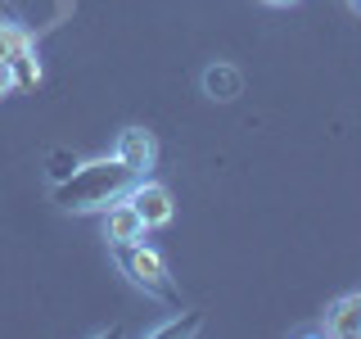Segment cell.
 Masks as SVG:
<instances>
[{
  "label": "cell",
  "mask_w": 361,
  "mask_h": 339,
  "mask_svg": "<svg viewBox=\"0 0 361 339\" xmlns=\"http://www.w3.org/2000/svg\"><path fill=\"white\" fill-rule=\"evenodd\" d=\"M135 172L131 167H122L118 154L109 158H82V163L73 167V177L59 181L54 186V203H59L63 213H104L113 199H122L131 190Z\"/></svg>",
  "instance_id": "1"
},
{
  "label": "cell",
  "mask_w": 361,
  "mask_h": 339,
  "mask_svg": "<svg viewBox=\"0 0 361 339\" xmlns=\"http://www.w3.org/2000/svg\"><path fill=\"white\" fill-rule=\"evenodd\" d=\"M113 258H118L122 276H127L135 290H145V299H158V303H176L172 271H167L163 254H158L154 244H145V240H135V244H118V249H113Z\"/></svg>",
  "instance_id": "2"
},
{
  "label": "cell",
  "mask_w": 361,
  "mask_h": 339,
  "mask_svg": "<svg viewBox=\"0 0 361 339\" xmlns=\"http://www.w3.org/2000/svg\"><path fill=\"white\" fill-rule=\"evenodd\" d=\"M0 64L14 68L18 86H37L41 82V64H37V41L32 32L14 23L9 14H0Z\"/></svg>",
  "instance_id": "3"
},
{
  "label": "cell",
  "mask_w": 361,
  "mask_h": 339,
  "mask_svg": "<svg viewBox=\"0 0 361 339\" xmlns=\"http://www.w3.org/2000/svg\"><path fill=\"white\" fill-rule=\"evenodd\" d=\"M127 203H131L135 213H140L145 231H163V226L172 222V213H176L172 190H167L163 181H154V177H135V181H131V190H127Z\"/></svg>",
  "instance_id": "4"
},
{
  "label": "cell",
  "mask_w": 361,
  "mask_h": 339,
  "mask_svg": "<svg viewBox=\"0 0 361 339\" xmlns=\"http://www.w3.org/2000/svg\"><path fill=\"white\" fill-rule=\"evenodd\" d=\"M307 335H330V339H361V290L334 299L330 308L321 312V321L312 326Z\"/></svg>",
  "instance_id": "5"
},
{
  "label": "cell",
  "mask_w": 361,
  "mask_h": 339,
  "mask_svg": "<svg viewBox=\"0 0 361 339\" xmlns=\"http://www.w3.org/2000/svg\"><path fill=\"white\" fill-rule=\"evenodd\" d=\"M113 154H118L122 167H131L135 177H149L154 163H158V141H154V131H145V127H127L113 141Z\"/></svg>",
  "instance_id": "6"
},
{
  "label": "cell",
  "mask_w": 361,
  "mask_h": 339,
  "mask_svg": "<svg viewBox=\"0 0 361 339\" xmlns=\"http://www.w3.org/2000/svg\"><path fill=\"white\" fill-rule=\"evenodd\" d=\"M99 231H104V240L109 249H118V244H135V240H145V222H140V213L127 203V195L122 199H113L104 213H99Z\"/></svg>",
  "instance_id": "7"
},
{
  "label": "cell",
  "mask_w": 361,
  "mask_h": 339,
  "mask_svg": "<svg viewBox=\"0 0 361 339\" xmlns=\"http://www.w3.org/2000/svg\"><path fill=\"white\" fill-rule=\"evenodd\" d=\"M199 82H203V95L217 100V105H231V100H240V95H244V73H240L235 64H226V59L208 64Z\"/></svg>",
  "instance_id": "8"
},
{
  "label": "cell",
  "mask_w": 361,
  "mask_h": 339,
  "mask_svg": "<svg viewBox=\"0 0 361 339\" xmlns=\"http://www.w3.org/2000/svg\"><path fill=\"white\" fill-rule=\"evenodd\" d=\"M45 163H50V181L59 186V181H68V177H73V167L82 163V158H77L73 150H50V158H45Z\"/></svg>",
  "instance_id": "9"
},
{
  "label": "cell",
  "mask_w": 361,
  "mask_h": 339,
  "mask_svg": "<svg viewBox=\"0 0 361 339\" xmlns=\"http://www.w3.org/2000/svg\"><path fill=\"white\" fill-rule=\"evenodd\" d=\"M14 90H18L14 68H9V64H0V100H5V95H14Z\"/></svg>",
  "instance_id": "10"
},
{
  "label": "cell",
  "mask_w": 361,
  "mask_h": 339,
  "mask_svg": "<svg viewBox=\"0 0 361 339\" xmlns=\"http://www.w3.org/2000/svg\"><path fill=\"white\" fill-rule=\"evenodd\" d=\"M257 5H267V9H285V5H298V0H257Z\"/></svg>",
  "instance_id": "11"
},
{
  "label": "cell",
  "mask_w": 361,
  "mask_h": 339,
  "mask_svg": "<svg viewBox=\"0 0 361 339\" xmlns=\"http://www.w3.org/2000/svg\"><path fill=\"white\" fill-rule=\"evenodd\" d=\"M353 9H361V0H353Z\"/></svg>",
  "instance_id": "12"
}]
</instances>
